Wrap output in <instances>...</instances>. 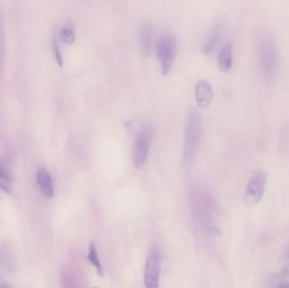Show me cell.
<instances>
[{"mask_svg": "<svg viewBox=\"0 0 289 288\" xmlns=\"http://www.w3.org/2000/svg\"><path fill=\"white\" fill-rule=\"evenodd\" d=\"M201 135V118L196 110H191L188 116L185 129L183 163L186 169L190 168L198 149Z\"/></svg>", "mask_w": 289, "mask_h": 288, "instance_id": "6da1fadb", "label": "cell"}, {"mask_svg": "<svg viewBox=\"0 0 289 288\" xmlns=\"http://www.w3.org/2000/svg\"><path fill=\"white\" fill-rule=\"evenodd\" d=\"M177 48V39L173 34H164L157 41L156 52L163 75H167L170 72L176 56Z\"/></svg>", "mask_w": 289, "mask_h": 288, "instance_id": "7a4b0ae2", "label": "cell"}, {"mask_svg": "<svg viewBox=\"0 0 289 288\" xmlns=\"http://www.w3.org/2000/svg\"><path fill=\"white\" fill-rule=\"evenodd\" d=\"M152 130L147 125L142 127L138 132L132 151V162L135 168H141L146 164L152 146Z\"/></svg>", "mask_w": 289, "mask_h": 288, "instance_id": "3957f363", "label": "cell"}, {"mask_svg": "<svg viewBox=\"0 0 289 288\" xmlns=\"http://www.w3.org/2000/svg\"><path fill=\"white\" fill-rule=\"evenodd\" d=\"M267 184V173L266 171L256 172L245 190L244 201L249 207H255L262 201L264 195L265 189Z\"/></svg>", "mask_w": 289, "mask_h": 288, "instance_id": "277c9868", "label": "cell"}, {"mask_svg": "<svg viewBox=\"0 0 289 288\" xmlns=\"http://www.w3.org/2000/svg\"><path fill=\"white\" fill-rule=\"evenodd\" d=\"M161 253L157 246H152L146 258L144 272V283L146 288H159Z\"/></svg>", "mask_w": 289, "mask_h": 288, "instance_id": "5b68a950", "label": "cell"}, {"mask_svg": "<svg viewBox=\"0 0 289 288\" xmlns=\"http://www.w3.org/2000/svg\"><path fill=\"white\" fill-rule=\"evenodd\" d=\"M195 96L199 107L207 108L213 100V90L212 85L206 80L197 82L195 88Z\"/></svg>", "mask_w": 289, "mask_h": 288, "instance_id": "8992f818", "label": "cell"}, {"mask_svg": "<svg viewBox=\"0 0 289 288\" xmlns=\"http://www.w3.org/2000/svg\"><path fill=\"white\" fill-rule=\"evenodd\" d=\"M36 182L41 191L46 197L52 198L53 196V186H52V178L49 173L45 168H39L36 173Z\"/></svg>", "mask_w": 289, "mask_h": 288, "instance_id": "52a82bcc", "label": "cell"}, {"mask_svg": "<svg viewBox=\"0 0 289 288\" xmlns=\"http://www.w3.org/2000/svg\"><path fill=\"white\" fill-rule=\"evenodd\" d=\"M233 66V45L227 43L218 53V67L221 71L228 73Z\"/></svg>", "mask_w": 289, "mask_h": 288, "instance_id": "ba28073f", "label": "cell"}, {"mask_svg": "<svg viewBox=\"0 0 289 288\" xmlns=\"http://www.w3.org/2000/svg\"><path fill=\"white\" fill-rule=\"evenodd\" d=\"M12 178L8 163L5 160L0 159V189L5 193H11Z\"/></svg>", "mask_w": 289, "mask_h": 288, "instance_id": "9c48e42d", "label": "cell"}, {"mask_svg": "<svg viewBox=\"0 0 289 288\" xmlns=\"http://www.w3.org/2000/svg\"><path fill=\"white\" fill-rule=\"evenodd\" d=\"M140 40L142 53L148 56L152 52V29L149 24H145L141 28Z\"/></svg>", "mask_w": 289, "mask_h": 288, "instance_id": "30bf717a", "label": "cell"}, {"mask_svg": "<svg viewBox=\"0 0 289 288\" xmlns=\"http://www.w3.org/2000/svg\"><path fill=\"white\" fill-rule=\"evenodd\" d=\"M88 261L96 268L97 273L101 277H103V269H102V265H101L99 258H98V256H97L96 245H95L94 242H91L90 246H89Z\"/></svg>", "mask_w": 289, "mask_h": 288, "instance_id": "8fae6325", "label": "cell"}, {"mask_svg": "<svg viewBox=\"0 0 289 288\" xmlns=\"http://www.w3.org/2000/svg\"><path fill=\"white\" fill-rule=\"evenodd\" d=\"M60 38L63 42L67 44H72L75 40L74 31L69 28H64L61 30Z\"/></svg>", "mask_w": 289, "mask_h": 288, "instance_id": "7c38bea8", "label": "cell"}, {"mask_svg": "<svg viewBox=\"0 0 289 288\" xmlns=\"http://www.w3.org/2000/svg\"><path fill=\"white\" fill-rule=\"evenodd\" d=\"M52 49H53V52L55 54L56 60L58 62V65L60 66V67H63V58H62V54H61V51L59 49L58 41H56V40H53V42H52Z\"/></svg>", "mask_w": 289, "mask_h": 288, "instance_id": "4fadbf2b", "label": "cell"}, {"mask_svg": "<svg viewBox=\"0 0 289 288\" xmlns=\"http://www.w3.org/2000/svg\"><path fill=\"white\" fill-rule=\"evenodd\" d=\"M216 40H217V37H216V35H213V36H211L207 41L206 43L204 44V46L202 47V51L204 52H208L210 50L212 49V47L214 46L215 44Z\"/></svg>", "mask_w": 289, "mask_h": 288, "instance_id": "5bb4252c", "label": "cell"}, {"mask_svg": "<svg viewBox=\"0 0 289 288\" xmlns=\"http://www.w3.org/2000/svg\"><path fill=\"white\" fill-rule=\"evenodd\" d=\"M0 288H9L8 287H6V286H2V287H0Z\"/></svg>", "mask_w": 289, "mask_h": 288, "instance_id": "9a60e30c", "label": "cell"}, {"mask_svg": "<svg viewBox=\"0 0 289 288\" xmlns=\"http://www.w3.org/2000/svg\"><path fill=\"white\" fill-rule=\"evenodd\" d=\"M96 288V287H95V288Z\"/></svg>", "mask_w": 289, "mask_h": 288, "instance_id": "2e32d148", "label": "cell"}]
</instances>
